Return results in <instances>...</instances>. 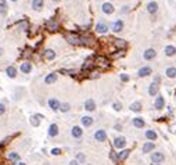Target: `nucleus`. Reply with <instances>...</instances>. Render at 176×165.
Returning a JSON list of instances; mask_svg holds the SVG:
<instances>
[{
	"mask_svg": "<svg viewBox=\"0 0 176 165\" xmlns=\"http://www.w3.org/2000/svg\"><path fill=\"white\" fill-rule=\"evenodd\" d=\"M94 64L101 67V68H108L110 67V60L105 57V55H97L94 58Z\"/></svg>",
	"mask_w": 176,
	"mask_h": 165,
	"instance_id": "1",
	"label": "nucleus"
},
{
	"mask_svg": "<svg viewBox=\"0 0 176 165\" xmlns=\"http://www.w3.org/2000/svg\"><path fill=\"white\" fill-rule=\"evenodd\" d=\"M65 39H67V42H69L71 45H82L80 43V36L79 35H75V33L65 35Z\"/></svg>",
	"mask_w": 176,
	"mask_h": 165,
	"instance_id": "2",
	"label": "nucleus"
},
{
	"mask_svg": "<svg viewBox=\"0 0 176 165\" xmlns=\"http://www.w3.org/2000/svg\"><path fill=\"white\" fill-rule=\"evenodd\" d=\"M125 144H126V139L123 136H118L114 139V147H117V149H123Z\"/></svg>",
	"mask_w": 176,
	"mask_h": 165,
	"instance_id": "3",
	"label": "nucleus"
},
{
	"mask_svg": "<svg viewBox=\"0 0 176 165\" xmlns=\"http://www.w3.org/2000/svg\"><path fill=\"white\" fill-rule=\"evenodd\" d=\"M46 26L50 32H57L58 31V21L57 20H49L46 22Z\"/></svg>",
	"mask_w": 176,
	"mask_h": 165,
	"instance_id": "4",
	"label": "nucleus"
},
{
	"mask_svg": "<svg viewBox=\"0 0 176 165\" xmlns=\"http://www.w3.org/2000/svg\"><path fill=\"white\" fill-rule=\"evenodd\" d=\"M94 139H96L97 141H105L107 140V133H105V131H103V129H98V131H96V133H94Z\"/></svg>",
	"mask_w": 176,
	"mask_h": 165,
	"instance_id": "5",
	"label": "nucleus"
},
{
	"mask_svg": "<svg viewBox=\"0 0 176 165\" xmlns=\"http://www.w3.org/2000/svg\"><path fill=\"white\" fill-rule=\"evenodd\" d=\"M164 154H162V153H160V151H158V153H152L151 154V161L152 162H154V164H161V162H162V161H164Z\"/></svg>",
	"mask_w": 176,
	"mask_h": 165,
	"instance_id": "6",
	"label": "nucleus"
},
{
	"mask_svg": "<svg viewBox=\"0 0 176 165\" xmlns=\"http://www.w3.org/2000/svg\"><path fill=\"white\" fill-rule=\"evenodd\" d=\"M151 72H152V70L150 67H142L139 70V72H137V75L139 76H148V75H151Z\"/></svg>",
	"mask_w": 176,
	"mask_h": 165,
	"instance_id": "7",
	"label": "nucleus"
},
{
	"mask_svg": "<svg viewBox=\"0 0 176 165\" xmlns=\"http://www.w3.org/2000/svg\"><path fill=\"white\" fill-rule=\"evenodd\" d=\"M57 135H58V125L51 124V125L49 126V136L50 137H56Z\"/></svg>",
	"mask_w": 176,
	"mask_h": 165,
	"instance_id": "8",
	"label": "nucleus"
},
{
	"mask_svg": "<svg viewBox=\"0 0 176 165\" xmlns=\"http://www.w3.org/2000/svg\"><path fill=\"white\" fill-rule=\"evenodd\" d=\"M80 43L82 45H86V46H93L94 39L90 38V36H80Z\"/></svg>",
	"mask_w": 176,
	"mask_h": 165,
	"instance_id": "9",
	"label": "nucleus"
},
{
	"mask_svg": "<svg viewBox=\"0 0 176 165\" xmlns=\"http://www.w3.org/2000/svg\"><path fill=\"white\" fill-rule=\"evenodd\" d=\"M164 104H165L164 97H162V96H158V97L155 99V103H154L155 108H157V110H162V108H164Z\"/></svg>",
	"mask_w": 176,
	"mask_h": 165,
	"instance_id": "10",
	"label": "nucleus"
},
{
	"mask_svg": "<svg viewBox=\"0 0 176 165\" xmlns=\"http://www.w3.org/2000/svg\"><path fill=\"white\" fill-rule=\"evenodd\" d=\"M85 110H88V111L96 110V103H94V100H92V99L86 100V103H85Z\"/></svg>",
	"mask_w": 176,
	"mask_h": 165,
	"instance_id": "11",
	"label": "nucleus"
},
{
	"mask_svg": "<svg viewBox=\"0 0 176 165\" xmlns=\"http://www.w3.org/2000/svg\"><path fill=\"white\" fill-rule=\"evenodd\" d=\"M158 93V82H152L150 87H148V94L150 96H155Z\"/></svg>",
	"mask_w": 176,
	"mask_h": 165,
	"instance_id": "12",
	"label": "nucleus"
},
{
	"mask_svg": "<svg viewBox=\"0 0 176 165\" xmlns=\"http://www.w3.org/2000/svg\"><path fill=\"white\" fill-rule=\"evenodd\" d=\"M157 10H158V4H157L155 1H150V3L147 4V11H148L150 14L157 13Z\"/></svg>",
	"mask_w": 176,
	"mask_h": 165,
	"instance_id": "13",
	"label": "nucleus"
},
{
	"mask_svg": "<svg viewBox=\"0 0 176 165\" xmlns=\"http://www.w3.org/2000/svg\"><path fill=\"white\" fill-rule=\"evenodd\" d=\"M155 55H157V53H155L154 49H147V50L144 51V58H146V60H152Z\"/></svg>",
	"mask_w": 176,
	"mask_h": 165,
	"instance_id": "14",
	"label": "nucleus"
},
{
	"mask_svg": "<svg viewBox=\"0 0 176 165\" xmlns=\"http://www.w3.org/2000/svg\"><path fill=\"white\" fill-rule=\"evenodd\" d=\"M71 133L74 137H76V139H79V137H82V135H83V131L80 129L79 126H74L71 131Z\"/></svg>",
	"mask_w": 176,
	"mask_h": 165,
	"instance_id": "15",
	"label": "nucleus"
},
{
	"mask_svg": "<svg viewBox=\"0 0 176 165\" xmlns=\"http://www.w3.org/2000/svg\"><path fill=\"white\" fill-rule=\"evenodd\" d=\"M49 105H50V108H51L53 111H57L58 108H60V105H61V104L58 103L57 99H50V100H49Z\"/></svg>",
	"mask_w": 176,
	"mask_h": 165,
	"instance_id": "16",
	"label": "nucleus"
},
{
	"mask_svg": "<svg viewBox=\"0 0 176 165\" xmlns=\"http://www.w3.org/2000/svg\"><path fill=\"white\" fill-rule=\"evenodd\" d=\"M96 31L98 32V33H105V32L108 31V26H107L105 22H98L96 25Z\"/></svg>",
	"mask_w": 176,
	"mask_h": 165,
	"instance_id": "17",
	"label": "nucleus"
},
{
	"mask_svg": "<svg viewBox=\"0 0 176 165\" xmlns=\"http://www.w3.org/2000/svg\"><path fill=\"white\" fill-rule=\"evenodd\" d=\"M123 29V22L121 21V20H117L115 22H114V25H112V31L114 32H121Z\"/></svg>",
	"mask_w": 176,
	"mask_h": 165,
	"instance_id": "18",
	"label": "nucleus"
},
{
	"mask_svg": "<svg viewBox=\"0 0 176 165\" xmlns=\"http://www.w3.org/2000/svg\"><path fill=\"white\" fill-rule=\"evenodd\" d=\"M101 8H103V13H105V14H112L114 13V6L111 3H104Z\"/></svg>",
	"mask_w": 176,
	"mask_h": 165,
	"instance_id": "19",
	"label": "nucleus"
},
{
	"mask_svg": "<svg viewBox=\"0 0 176 165\" xmlns=\"http://www.w3.org/2000/svg\"><path fill=\"white\" fill-rule=\"evenodd\" d=\"M6 74L8 75V78H16V76H17V70H16V67H13V65L7 67V70H6Z\"/></svg>",
	"mask_w": 176,
	"mask_h": 165,
	"instance_id": "20",
	"label": "nucleus"
},
{
	"mask_svg": "<svg viewBox=\"0 0 176 165\" xmlns=\"http://www.w3.org/2000/svg\"><path fill=\"white\" fill-rule=\"evenodd\" d=\"M129 150H122V151H119L118 153V161H125L126 158L129 157Z\"/></svg>",
	"mask_w": 176,
	"mask_h": 165,
	"instance_id": "21",
	"label": "nucleus"
},
{
	"mask_svg": "<svg viewBox=\"0 0 176 165\" xmlns=\"http://www.w3.org/2000/svg\"><path fill=\"white\" fill-rule=\"evenodd\" d=\"M165 54L168 55V57H172V55H175L176 54V47L175 46H167L165 47Z\"/></svg>",
	"mask_w": 176,
	"mask_h": 165,
	"instance_id": "22",
	"label": "nucleus"
},
{
	"mask_svg": "<svg viewBox=\"0 0 176 165\" xmlns=\"http://www.w3.org/2000/svg\"><path fill=\"white\" fill-rule=\"evenodd\" d=\"M114 45L118 47L119 50H123V49L126 47V42H125L123 39H115L114 40Z\"/></svg>",
	"mask_w": 176,
	"mask_h": 165,
	"instance_id": "23",
	"label": "nucleus"
},
{
	"mask_svg": "<svg viewBox=\"0 0 176 165\" xmlns=\"http://www.w3.org/2000/svg\"><path fill=\"white\" fill-rule=\"evenodd\" d=\"M45 57H46L47 60H54V58H56V51L51 50V49H47V50L45 51Z\"/></svg>",
	"mask_w": 176,
	"mask_h": 165,
	"instance_id": "24",
	"label": "nucleus"
},
{
	"mask_svg": "<svg viewBox=\"0 0 176 165\" xmlns=\"http://www.w3.org/2000/svg\"><path fill=\"white\" fill-rule=\"evenodd\" d=\"M8 160L13 162V164H18L20 162V156L17 153H10L8 154Z\"/></svg>",
	"mask_w": 176,
	"mask_h": 165,
	"instance_id": "25",
	"label": "nucleus"
},
{
	"mask_svg": "<svg viewBox=\"0 0 176 165\" xmlns=\"http://www.w3.org/2000/svg\"><path fill=\"white\" fill-rule=\"evenodd\" d=\"M152 150H154V143L152 141H147L143 146V153H150Z\"/></svg>",
	"mask_w": 176,
	"mask_h": 165,
	"instance_id": "26",
	"label": "nucleus"
},
{
	"mask_svg": "<svg viewBox=\"0 0 176 165\" xmlns=\"http://www.w3.org/2000/svg\"><path fill=\"white\" fill-rule=\"evenodd\" d=\"M21 71H22L24 74H29V72L32 71L31 64H29V63H22V64H21Z\"/></svg>",
	"mask_w": 176,
	"mask_h": 165,
	"instance_id": "27",
	"label": "nucleus"
},
{
	"mask_svg": "<svg viewBox=\"0 0 176 165\" xmlns=\"http://www.w3.org/2000/svg\"><path fill=\"white\" fill-rule=\"evenodd\" d=\"M130 110L135 111V112H139V111H142V103L139 101H135L130 104Z\"/></svg>",
	"mask_w": 176,
	"mask_h": 165,
	"instance_id": "28",
	"label": "nucleus"
},
{
	"mask_svg": "<svg viewBox=\"0 0 176 165\" xmlns=\"http://www.w3.org/2000/svg\"><path fill=\"white\" fill-rule=\"evenodd\" d=\"M56 80H57V74H50V75H47L46 79H45L46 83H54Z\"/></svg>",
	"mask_w": 176,
	"mask_h": 165,
	"instance_id": "29",
	"label": "nucleus"
},
{
	"mask_svg": "<svg viewBox=\"0 0 176 165\" xmlns=\"http://www.w3.org/2000/svg\"><path fill=\"white\" fill-rule=\"evenodd\" d=\"M167 76L168 78H176V68L175 67H169L167 70Z\"/></svg>",
	"mask_w": 176,
	"mask_h": 165,
	"instance_id": "30",
	"label": "nucleus"
},
{
	"mask_svg": "<svg viewBox=\"0 0 176 165\" xmlns=\"http://www.w3.org/2000/svg\"><path fill=\"white\" fill-rule=\"evenodd\" d=\"M42 7H43V0H33L32 1V8L40 10Z\"/></svg>",
	"mask_w": 176,
	"mask_h": 165,
	"instance_id": "31",
	"label": "nucleus"
},
{
	"mask_svg": "<svg viewBox=\"0 0 176 165\" xmlns=\"http://www.w3.org/2000/svg\"><path fill=\"white\" fill-rule=\"evenodd\" d=\"M146 137H147L148 140H155L158 136H157V133H155L154 131H147V132H146Z\"/></svg>",
	"mask_w": 176,
	"mask_h": 165,
	"instance_id": "32",
	"label": "nucleus"
},
{
	"mask_svg": "<svg viewBox=\"0 0 176 165\" xmlns=\"http://www.w3.org/2000/svg\"><path fill=\"white\" fill-rule=\"evenodd\" d=\"M82 124L85 126H90L93 124V118L92 117H82Z\"/></svg>",
	"mask_w": 176,
	"mask_h": 165,
	"instance_id": "33",
	"label": "nucleus"
},
{
	"mask_svg": "<svg viewBox=\"0 0 176 165\" xmlns=\"http://www.w3.org/2000/svg\"><path fill=\"white\" fill-rule=\"evenodd\" d=\"M133 125L136 126V128H143L144 126L143 118H135V119H133Z\"/></svg>",
	"mask_w": 176,
	"mask_h": 165,
	"instance_id": "34",
	"label": "nucleus"
},
{
	"mask_svg": "<svg viewBox=\"0 0 176 165\" xmlns=\"http://www.w3.org/2000/svg\"><path fill=\"white\" fill-rule=\"evenodd\" d=\"M6 11H7V3L4 0H0V13L4 14Z\"/></svg>",
	"mask_w": 176,
	"mask_h": 165,
	"instance_id": "35",
	"label": "nucleus"
},
{
	"mask_svg": "<svg viewBox=\"0 0 176 165\" xmlns=\"http://www.w3.org/2000/svg\"><path fill=\"white\" fill-rule=\"evenodd\" d=\"M69 108H71V107H69V104H68V103H64V104H61V105H60V110L63 111V112H68Z\"/></svg>",
	"mask_w": 176,
	"mask_h": 165,
	"instance_id": "36",
	"label": "nucleus"
},
{
	"mask_svg": "<svg viewBox=\"0 0 176 165\" xmlns=\"http://www.w3.org/2000/svg\"><path fill=\"white\" fill-rule=\"evenodd\" d=\"M85 160H86V158H85V156H83L82 153H79V154L76 156V162H78V164H83Z\"/></svg>",
	"mask_w": 176,
	"mask_h": 165,
	"instance_id": "37",
	"label": "nucleus"
},
{
	"mask_svg": "<svg viewBox=\"0 0 176 165\" xmlns=\"http://www.w3.org/2000/svg\"><path fill=\"white\" fill-rule=\"evenodd\" d=\"M112 108L115 111H121L122 110V104H121V103H114V104H112Z\"/></svg>",
	"mask_w": 176,
	"mask_h": 165,
	"instance_id": "38",
	"label": "nucleus"
},
{
	"mask_svg": "<svg viewBox=\"0 0 176 165\" xmlns=\"http://www.w3.org/2000/svg\"><path fill=\"white\" fill-rule=\"evenodd\" d=\"M83 68H85V70H89V68H93V61H90V60H88V61L85 63V65H83Z\"/></svg>",
	"mask_w": 176,
	"mask_h": 165,
	"instance_id": "39",
	"label": "nucleus"
},
{
	"mask_svg": "<svg viewBox=\"0 0 176 165\" xmlns=\"http://www.w3.org/2000/svg\"><path fill=\"white\" fill-rule=\"evenodd\" d=\"M31 124H32L33 126H38V125H39V119H38L36 117H32V118H31Z\"/></svg>",
	"mask_w": 176,
	"mask_h": 165,
	"instance_id": "40",
	"label": "nucleus"
},
{
	"mask_svg": "<svg viewBox=\"0 0 176 165\" xmlns=\"http://www.w3.org/2000/svg\"><path fill=\"white\" fill-rule=\"evenodd\" d=\"M123 55V50H119V51H117V54H112L114 58H118V57H122Z\"/></svg>",
	"mask_w": 176,
	"mask_h": 165,
	"instance_id": "41",
	"label": "nucleus"
},
{
	"mask_svg": "<svg viewBox=\"0 0 176 165\" xmlns=\"http://www.w3.org/2000/svg\"><path fill=\"white\" fill-rule=\"evenodd\" d=\"M121 80H122V82H128L129 76L126 75V74H122V75H121Z\"/></svg>",
	"mask_w": 176,
	"mask_h": 165,
	"instance_id": "42",
	"label": "nucleus"
},
{
	"mask_svg": "<svg viewBox=\"0 0 176 165\" xmlns=\"http://www.w3.org/2000/svg\"><path fill=\"white\" fill-rule=\"evenodd\" d=\"M60 153H61V150L60 149H53L51 150V154H53V156H58Z\"/></svg>",
	"mask_w": 176,
	"mask_h": 165,
	"instance_id": "43",
	"label": "nucleus"
},
{
	"mask_svg": "<svg viewBox=\"0 0 176 165\" xmlns=\"http://www.w3.org/2000/svg\"><path fill=\"white\" fill-rule=\"evenodd\" d=\"M60 72H61V74H65V75H72V74H74L72 71H68V70H61Z\"/></svg>",
	"mask_w": 176,
	"mask_h": 165,
	"instance_id": "44",
	"label": "nucleus"
},
{
	"mask_svg": "<svg viewBox=\"0 0 176 165\" xmlns=\"http://www.w3.org/2000/svg\"><path fill=\"white\" fill-rule=\"evenodd\" d=\"M4 111H6L4 105H3V104H0V115H1V114H4Z\"/></svg>",
	"mask_w": 176,
	"mask_h": 165,
	"instance_id": "45",
	"label": "nucleus"
},
{
	"mask_svg": "<svg viewBox=\"0 0 176 165\" xmlns=\"http://www.w3.org/2000/svg\"><path fill=\"white\" fill-rule=\"evenodd\" d=\"M128 10H129V7L128 6H125V7H122V13H126Z\"/></svg>",
	"mask_w": 176,
	"mask_h": 165,
	"instance_id": "46",
	"label": "nucleus"
},
{
	"mask_svg": "<svg viewBox=\"0 0 176 165\" xmlns=\"http://www.w3.org/2000/svg\"><path fill=\"white\" fill-rule=\"evenodd\" d=\"M68 165H79V164H78L76 161H71V162H69V164H68Z\"/></svg>",
	"mask_w": 176,
	"mask_h": 165,
	"instance_id": "47",
	"label": "nucleus"
},
{
	"mask_svg": "<svg viewBox=\"0 0 176 165\" xmlns=\"http://www.w3.org/2000/svg\"><path fill=\"white\" fill-rule=\"evenodd\" d=\"M121 128H122L121 125H115V129H118V131H121Z\"/></svg>",
	"mask_w": 176,
	"mask_h": 165,
	"instance_id": "48",
	"label": "nucleus"
},
{
	"mask_svg": "<svg viewBox=\"0 0 176 165\" xmlns=\"http://www.w3.org/2000/svg\"><path fill=\"white\" fill-rule=\"evenodd\" d=\"M17 165H26V164H25V162H18Z\"/></svg>",
	"mask_w": 176,
	"mask_h": 165,
	"instance_id": "49",
	"label": "nucleus"
},
{
	"mask_svg": "<svg viewBox=\"0 0 176 165\" xmlns=\"http://www.w3.org/2000/svg\"><path fill=\"white\" fill-rule=\"evenodd\" d=\"M3 54V49H1V47H0V55Z\"/></svg>",
	"mask_w": 176,
	"mask_h": 165,
	"instance_id": "50",
	"label": "nucleus"
},
{
	"mask_svg": "<svg viewBox=\"0 0 176 165\" xmlns=\"http://www.w3.org/2000/svg\"><path fill=\"white\" fill-rule=\"evenodd\" d=\"M152 165H161V164H152Z\"/></svg>",
	"mask_w": 176,
	"mask_h": 165,
	"instance_id": "51",
	"label": "nucleus"
},
{
	"mask_svg": "<svg viewBox=\"0 0 176 165\" xmlns=\"http://www.w3.org/2000/svg\"><path fill=\"white\" fill-rule=\"evenodd\" d=\"M11 1H17V0H11Z\"/></svg>",
	"mask_w": 176,
	"mask_h": 165,
	"instance_id": "52",
	"label": "nucleus"
},
{
	"mask_svg": "<svg viewBox=\"0 0 176 165\" xmlns=\"http://www.w3.org/2000/svg\"><path fill=\"white\" fill-rule=\"evenodd\" d=\"M53 1H58V0H53Z\"/></svg>",
	"mask_w": 176,
	"mask_h": 165,
	"instance_id": "53",
	"label": "nucleus"
}]
</instances>
